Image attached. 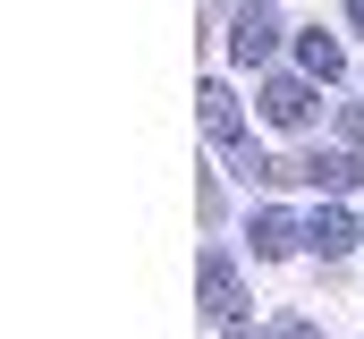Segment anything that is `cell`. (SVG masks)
<instances>
[{
  "mask_svg": "<svg viewBox=\"0 0 364 339\" xmlns=\"http://www.w3.org/2000/svg\"><path fill=\"white\" fill-rule=\"evenodd\" d=\"M296 60H305V77H339V68H348V60H339V43H331V34H296Z\"/></svg>",
  "mask_w": 364,
  "mask_h": 339,
  "instance_id": "7",
  "label": "cell"
},
{
  "mask_svg": "<svg viewBox=\"0 0 364 339\" xmlns=\"http://www.w3.org/2000/svg\"><path fill=\"white\" fill-rule=\"evenodd\" d=\"M203 314L229 331L237 314H246V288H237V271H229V254H203Z\"/></svg>",
  "mask_w": 364,
  "mask_h": 339,
  "instance_id": "2",
  "label": "cell"
},
{
  "mask_svg": "<svg viewBox=\"0 0 364 339\" xmlns=\"http://www.w3.org/2000/svg\"><path fill=\"white\" fill-rule=\"evenodd\" d=\"M348 17H356V26H364V0H348Z\"/></svg>",
  "mask_w": 364,
  "mask_h": 339,
  "instance_id": "10",
  "label": "cell"
},
{
  "mask_svg": "<svg viewBox=\"0 0 364 339\" xmlns=\"http://www.w3.org/2000/svg\"><path fill=\"white\" fill-rule=\"evenodd\" d=\"M229 51H237L246 68H263V60L279 51V17H272V9H255V0H246V9L229 17Z\"/></svg>",
  "mask_w": 364,
  "mask_h": 339,
  "instance_id": "1",
  "label": "cell"
},
{
  "mask_svg": "<svg viewBox=\"0 0 364 339\" xmlns=\"http://www.w3.org/2000/svg\"><path fill=\"white\" fill-rule=\"evenodd\" d=\"M195 110H203V136H212V145H246V110H237V93L220 77L195 93Z\"/></svg>",
  "mask_w": 364,
  "mask_h": 339,
  "instance_id": "3",
  "label": "cell"
},
{
  "mask_svg": "<svg viewBox=\"0 0 364 339\" xmlns=\"http://www.w3.org/2000/svg\"><path fill=\"white\" fill-rule=\"evenodd\" d=\"M229 339H322L305 314H288V323H272V331H246V323H229Z\"/></svg>",
  "mask_w": 364,
  "mask_h": 339,
  "instance_id": "9",
  "label": "cell"
},
{
  "mask_svg": "<svg viewBox=\"0 0 364 339\" xmlns=\"http://www.w3.org/2000/svg\"><path fill=\"white\" fill-rule=\"evenodd\" d=\"M305 178L339 195V187H356V178H364V162H356V153H314V162H305Z\"/></svg>",
  "mask_w": 364,
  "mask_h": 339,
  "instance_id": "6",
  "label": "cell"
},
{
  "mask_svg": "<svg viewBox=\"0 0 364 339\" xmlns=\"http://www.w3.org/2000/svg\"><path fill=\"white\" fill-rule=\"evenodd\" d=\"M356 238H364V229H356V221H348V212H331V204H322V212L305 221V246H314V254H348V246H356Z\"/></svg>",
  "mask_w": 364,
  "mask_h": 339,
  "instance_id": "5",
  "label": "cell"
},
{
  "mask_svg": "<svg viewBox=\"0 0 364 339\" xmlns=\"http://www.w3.org/2000/svg\"><path fill=\"white\" fill-rule=\"evenodd\" d=\"M296 238H305V229H296L288 212H255V254H288Z\"/></svg>",
  "mask_w": 364,
  "mask_h": 339,
  "instance_id": "8",
  "label": "cell"
},
{
  "mask_svg": "<svg viewBox=\"0 0 364 339\" xmlns=\"http://www.w3.org/2000/svg\"><path fill=\"white\" fill-rule=\"evenodd\" d=\"M263 119H272V127H305V119H314V85L305 77H272L263 85Z\"/></svg>",
  "mask_w": 364,
  "mask_h": 339,
  "instance_id": "4",
  "label": "cell"
}]
</instances>
